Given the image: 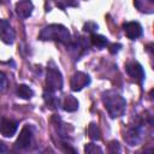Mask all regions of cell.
Here are the masks:
<instances>
[{"label":"cell","mask_w":154,"mask_h":154,"mask_svg":"<svg viewBox=\"0 0 154 154\" xmlns=\"http://www.w3.org/2000/svg\"><path fill=\"white\" fill-rule=\"evenodd\" d=\"M7 85H8L7 78H6V76L0 71V91H1V93L5 91V90L7 89Z\"/></svg>","instance_id":"22"},{"label":"cell","mask_w":154,"mask_h":154,"mask_svg":"<svg viewBox=\"0 0 154 154\" xmlns=\"http://www.w3.org/2000/svg\"><path fill=\"white\" fill-rule=\"evenodd\" d=\"M143 138V122H138L124 132V140L129 146H137Z\"/></svg>","instance_id":"4"},{"label":"cell","mask_w":154,"mask_h":154,"mask_svg":"<svg viewBox=\"0 0 154 154\" xmlns=\"http://www.w3.org/2000/svg\"><path fill=\"white\" fill-rule=\"evenodd\" d=\"M97 24L96 23H94V22H87L85 24H84V26H83V30L85 31V32H90V34H94L96 30H97Z\"/></svg>","instance_id":"20"},{"label":"cell","mask_w":154,"mask_h":154,"mask_svg":"<svg viewBox=\"0 0 154 154\" xmlns=\"http://www.w3.org/2000/svg\"><path fill=\"white\" fill-rule=\"evenodd\" d=\"M43 99H45V102H46L51 108H53V109L58 108L59 105H60V100H59L58 96H55L54 91H49V90L45 91V94H43Z\"/></svg>","instance_id":"12"},{"label":"cell","mask_w":154,"mask_h":154,"mask_svg":"<svg viewBox=\"0 0 154 154\" xmlns=\"http://www.w3.org/2000/svg\"><path fill=\"white\" fill-rule=\"evenodd\" d=\"M46 85L47 90L49 91H58L63 89V76L57 67H47V76H46Z\"/></svg>","instance_id":"3"},{"label":"cell","mask_w":154,"mask_h":154,"mask_svg":"<svg viewBox=\"0 0 154 154\" xmlns=\"http://www.w3.org/2000/svg\"><path fill=\"white\" fill-rule=\"evenodd\" d=\"M32 10H34V4L31 0H19L16 4V12L23 19L30 17L32 13Z\"/></svg>","instance_id":"11"},{"label":"cell","mask_w":154,"mask_h":154,"mask_svg":"<svg viewBox=\"0 0 154 154\" xmlns=\"http://www.w3.org/2000/svg\"><path fill=\"white\" fill-rule=\"evenodd\" d=\"M125 70L128 72V75L135 79L137 83L142 84L143 81H144V71H143V67L141 66V64H138L137 61H132V63H129L126 66H125Z\"/></svg>","instance_id":"8"},{"label":"cell","mask_w":154,"mask_h":154,"mask_svg":"<svg viewBox=\"0 0 154 154\" xmlns=\"http://www.w3.org/2000/svg\"><path fill=\"white\" fill-rule=\"evenodd\" d=\"M102 102L111 118H119L125 113L126 101L114 90H107L102 94Z\"/></svg>","instance_id":"1"},{"label":"cell","mask_w":154,"mask_h":154,"mask_svg":"<svg viewBox=\"0 0 154 154\" xmlns=\"http://www.w3.org/2000/svg\"><path fill=\"white\" fill-rule=\"evenodd\" d=\"M120 48H122V45H120V43H111V45L108 46V51H109L111 54L118 53V52L120 51Z\"/></svg>","instance_id":"23"},{"label":"cell","mask_w":154,"mask_h":154,"mask_svg":"<svg viewBox=\"0 0 154 154\" xmlns=\"http://www.w3.org/2000/svg\"><path fill=\"white\" fill-rule=\"evenodd\" d=\"M16 91H17V95L19 97L25 99V100H29V99H31L34 96V90L29 85H26V84H19L17 87Z\"/></svg>","instance_id":"14"},{"label":"cell","mask_w":154,"mask_h":154,"mask_svg":"<svg viewBox=\"0 0 154 154\" xmlns=\"http://www.w3.org/2000/svg\"><path fill=\"white\" fill-rule=\"evenodd\" d=\"M108 152L109 153H119L120 152V146L117 141H111L108 144Z\"/></svg>","instance_id":"21"},{"label":"cell","mask_w":154,"mask_h":154,"mask_svg":"<svg viewBox=\"0 0 154 154\" xmlns=\"http://www.w3.org/2000/svg\"><path fill=\"white\" fill-rule=\"evenodd\" d=\"M6 152H7L6 144H5L2 141H0V153H6Z\"/></svg>","instance_id":"24"},{"label":"cell","mask_w":154,"mask_h":154,"mask_svg":"<svg viewBox=\"0 0 154 154\" xmlns=\"http://www.w3.org/2000/svg\"><path fill=\"white\" fill-rule=\"evenodd\" d=\"M123 30L126 35L128 38L130 40H136L143 34V29L140 23L137 22H126L123 24Z\"/></svg>","instance_id":"9"},{"label":"cell","mask_w":154,"mask_h":154,"mask_svg":"<svg viewBox=\"0 0 154 154\" xmlns=\"http://www.w3.org/2000/svg\"><path fill=\"white\" fill-rule=\"evenodd\" d=\"M87 134H88V136H89L93 141H99V140H101V131H100L99 126H97L95 123H90V124L88 125Z\"/></svg>","instance_id":"17"},{"label":"cell","mask_w":154,"mask_h":154,"mask_svg":"<svg viewBox=\"0 0 154 154\" xmlns=\"http://www.w3.org/2000/svg\"><path fill=\"white\" fill-rule=\"evenodd\" d=\"M18 129V123L12 120V119H7L4 118L0 122V132L1 135H4L5 137H12Z\"/></svg>","instance_id":"10"},{"label":"cell","mask_w":154,"mask_h":154,"mask_svg":"<svg viewBox=\"0 0 154 154\" xmlns=\"http://www.w3.org/2000/svg\"><path fill=\"white\" fill-rule=\"evenodd\" d=\"M31 142H32V129L28 124V125L23 126V129L20 130V132L18 135V138L14 143V147L17 149L24 150V149H28L31 146Z\"/></svg>","instance_id":"5"},{"label":"cell","mask_w":154,"mask_h":154,"mask_svg":"<svg viewBox=\"0 0 154 154\" xmlns=\"http://www.w3.org/2000/svg\"><path fill=\"white\" fill-rule=\"evenodd\" d=\"M90 42H91V45L94 46V47H97V48H103V47H106L107 46V43H108V41H107V38L105 37V36H102V35H99V34H91V36H90Z\"/></svg>","instance_id":"16"},{"label":"cell","mask_w":154,"mask_h":154,"mask_svg":"<svg viewBox=\"0 0 154 154\" xmlns=\"http://www.w3.org/2000/svg\"><path fill=\"white\" fill-rule=\"evenodd\" d=\"M0 40L6 45H12L16 40V32L6 19H0Z\"/></svg>","instance_id":"7"},{"label":"cell","mask_w":154,"mask_h":154,"mask_svg":"<svg viewBox=\"0 0 154 154\" xmlns=\"http://www.w3.org/2000/svg\"><path fill=\"white\" fill-rule=\"evenodd\" d=\"M63 106H64L63 107L64 111H66V112H75L78 108V100L73 95H67L65 97V100H64Z\"/></svg>","instance_id":"13"},{"label":"cell","mask_w":154,"mask_h":154,"mask_svg":"<svg viewBox=\"0 0 154 154\" xmlns=\"http://www.w3.org/2000/svg\"><path fill=\"white\" fill-rule=\"evenodd\" d=\"M84 152L88 153V154H94V153H100L101 154L102 149L99 146L94 144V143H87L85 147H84Z\"/></svg>","instance_id":"19"},{"label":"cell","mask_w":154,"mask_h":154,"mask_svg":"<svg viewBox=\"0 0 154 154\" xmlns=\"http://www.w3.org/2000/svg\"><path fill=\"white\" fill-rule=\"evenodd\" d=\"M89 84H90L89 75H87L82 71L75 72L73 76L71 77V81H70V87L73 91H81L83 88H85Z\"/></svg>","instance_id":"6"},{"label":"cell","mask_w":154,"mask_h":154,"mask_svg":"<svg viewBox=\"0 0 154 154\" xmlns=\"http://www.w3.org/2000/svg\"><path fill=\"white\" fill-rule=\"evenodd\" d=\"M55 5L60 8H66V7H75L77 6V1L76 0H54Z\"/></svg>","instance_id":"18"},{"label":"cell","mask_w":154,"mask_h":154,"mask_svg":"<svg viewBox=\"0 0 154 154\" xmlns=\"http://www.w3.org/2000/svg\"><path fill=\"white\" fill-rule=\"evenodd\" d=\"M38 38L42 41H58L66 46H69L72 40L69 29L61 24H49L45 26L41 30Z\"/></svg>","instance_id":"2"},{"label":"cell","mask_w":154,"mask_h":154,"mask_svg":"<svg viewBox=\"0 0 154 154\" xmlns=\"http://www.w3.org/2000/svg\"><path fill=\"white\" fill-rule=\"evenodd\" d=\"M153 1L154 0H135V6L141 11V12H147L152 13L154 7H153Z\"/></svg>","instance_id":"15"}]
</instances>
